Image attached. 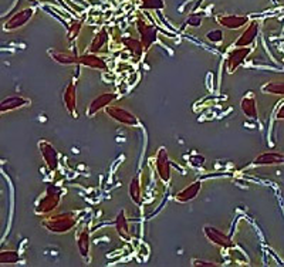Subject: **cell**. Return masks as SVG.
I'll list each match as a JSON object with an SVG mask.
<instances>
[{"label":"cell","mask_w":284,"mask_h":267,"mask_svg":"<svg viewBox=\"0 0 284 267\" xmlns=\"http://www.w3.org/2000/svg\"><path fill=\"white\" fill-rule=\"evenodd\" d=\"M77 220H78V214L76 212H62V214H48L42 222V224L48 232L56 233V234H62V233H67L71 229H74V226L77 224Z\"/></svg>","instance_id":"1"},{"label":"cell","mask_w":284,"mask_h":267,"mask_svg":"<svg viewBox=\"0 0 284 267\" xmlns=\"http://www.w3.org/2000/svg\"><path fill=\"white\" fill-rule=\"evenodd\" d=\"M62 189L58 186L50 185L47 186L46 192L40 196L38 202L36 204V214H48L54 212L62 200Z\"/></svg>","instance_id":"2"},{"label":"cell","mask_w":284,"mask_h":267,"mask_svg":"<svg viewBox=\"0 0 284 267\" xmlns=\"http://www.w3.org/2000/svg\"><path fill=\"white\" fill-rule=\"evenodd\" d=\"M106 114L112 121H116L118 124L126 125V126H140L141 122L138 120V116L132 114L131 111H128L126 108L121 107V106H108L106 108Z\"/></svg>","instance_id":"3"},{"label":"cell","mask_w":284,"mask_h":267,"mask_svg":"<svg viewBox=\"0 0 284 267\" xmlns=\"http://www.w3.org/2000/svg\"><path fill=\"white\" fill-rule=\"evenodd\" d=\"M136 30H138L140 37H141L140 40H141L142 47H144V52H148L158 38V28L154 24H148L142 18H138L136 20Z\"/></svg>","instance_id":"4"},{"label":"cell","mask_w":284,"mask_h":267,"mask_svg":"<svg viewBox=\"0 0 284 267\" xmlns=\"http://www.w3.org/2000/svg\"><path fill=\"white\" fill-rule=\"evenodd\" d=\"M33 14H34V9H32V8L20 10L18 13H14V14L3 24V30H4V32H16V30L22 28L23 26H26L27 23L32 20Z\"/></svg>","instance_id":"5"},{"label":"cell","mask_w":284,"mask_h":267,"mask_svg":"<svg viewBox=\"0 0 284 267\" xmlns=\"http://www.w3.org/2000/svg\"><path fill=\"white\" fill-rule=\"evenodd\" d=\"M38 150H40V154L43 156V160L47 165V168L54 172V170H58V165H60V156H58V152L54 148L52 144L48 141H44L42 140L38 142Z\"/></svg>","instance_id":"6"},{"label":"cell","mask_w":284,"mask_h":267,"mask_svg":"<svg viewBox=\"0 0 284 267\" xmlns=\"http://www.w3.org/2000/svg\"><path fill=\"white\" fill-rule=\"evenodd\" d=\"M204 233L206 236V239L210 242L212 244L218 246V248H222V249H229L233 246V242L232 239L220 229L218 228H213V226H204Z\"/></svg>","instance_id":"7"},{"label":"cell","mask_w":284,"mask_h":267,"mask_svg":"<svg viewBox=\"0 0 284 267\" xmlns=\"http://www.w3.org/2000/svg\"><path fill=\"white\" fill-rule=\"evenodd\" d=\"M248 54H250L248 47H236V48H233L229 53V56H228V58H226V72L229 74H233L244 62V60L248 57Z\"/></svg>","instance_id":"8"},{"label":"cell","mask_w":284,"mask_h":267,"mask_svg":"<svg viewBox=\"0 0 284 267\" xmlns=\"http://www.w3.org/2000/svg\"><path fill=\"white\" fill-rule=\"evenodd\" d=\"M155 168H156L160 180L169 182V179H170V160H169L168 151L165 148H160L156 152Z\"/></svg>","instance_id":"9"},{"label":"cell","mask_w":284,"mask_h":267,"mask_svg":"<svg viewBox=\"0 0 284 267\" xmlns=\"http://www.w3.org/2000/svg\"><path fill=\"white\" fill-rule=\"evenodd\" d=\"M116 100V92H104L101 96H98L97 98H94L91 102H90L88 110H87V116H97L100 111L106 110L108 106H111L114 101Z\"/></svg>","instance_id":"10"},{"label":"cell","mask_w":284,"mask_h":267,"mask_svg":"<svg viewBox=\"0 0 284 267\" xmlns=\"http://www.w3.org/2000/svg\"><path fill=\"white\" fill-rule=\"evenodd\" d=\"M216 22L224 28L229 30H238L244 27L248 23V16H239V14H219L216 18Z\"/></svg>","instance_id":"11"},{"label":"cell","mask_w":284,"mask_h":267,"mask_svg":"<svg viewBox=\"0 0 284 267\" xmlns=\"http://www.w3.org/2000/svg\"><path fill=\"white\" fill-rule=\"evenodd\" d=\"M258 166H270V165H284V154L282 152H262L253 160Z\"/></svg>","instance_id":"12"},{"label":"cell","mask_w":284,"mask_h":267,"mask_svg":"<svg viewBox=\"0 0 284 267\" xmlns=\"http://www.w3.org/2000/svg\"><path fill=\"white\" fill-rule=\"evenodd\" d=\"M258 34V22L253 20L248 22L246 30L240 34V37L236 40V47H248L252 44Z\"/></svg>","instance_id":"13"},{"label":"cell","mask_w":284,"mask_h":267,"mask_svg":"<svg viewBox=\"0 0 284 267\" xmlns=\"http://www.w3.org/2000/svg\"><path fill=\"white\" fill-rule=\"evenodd\" d=\"M200 189H202V182L200 180H195L190 185H188L186 188H184L182 190H179L176 195H175V200L180 202V204H188V202L194 200L196 196L199 195Z\"/></svg>","instance_id":"14"},{"label":"cell","mask_w":284,"mask_h":267,"mask_svg":"<svg viewBox=\"0 0 284 267\" xmlns=\"http://www.w3.org/2000/svg\"><path fill=\"white\" fill-rule=\"evenodd\" d=\"M62 100H64V106L67 108V111L71 116H74L76 110H77V87H76L74 81H70L68 86L66 87L64 94H62Z\"/></svg>","instance_id":"15"},{"label":"cell","mask_w":284,"mask_h":267,"mask_svg":"<svg viewBox=\"0 0 284 267\" xmlns=\"http://www.w3.org/2000/svg\"><path fill=\"white\" fill-rule=\"evenodd\" d=\"M30 104V101L27 98L22 97V96H12V97L4 98L2 102H0V114L3 112H9L13 110H18L22 107H26Z\"/></svg>","instance_id":"16"},{"label":"cell","mask_w":284,"mask_h":267,"mask_svg":"<svg viewBox=\"0 0 284 267\" xmlns=\"http://www.w3.org/2000/svg\"><path fill=\"white\" fill-rule=\"evenodd\" d=\"M78 64L84 66V67H88L92 70H106V62L102 58L97 57V54L94 53H86L78 56Z\"/></svg>","instance_id":"17"},{"label":"cell","mask_w":284,"mask_h":267,"mask_svg":"<svg viewBox=\"0 0 284 267\" xmlns=\"http://www.w3.org/2000/svg\"><path fill=\"white\" fill-rule=\"evenodd\" d=\"M116 230L118 233V236L125 242L131 240V234H130V223H128V219H126V214H125V210H121L118 216L116 218Z\"/></svg>","instance_id":"18"},{"label":"cell","mask_w":284,"mask_h":267,"mask_svg":"<svg viewBox=\"0 0 284 267\" xmlns=\"http://www.w3.org/2000/svg\"><path fill=\"white\" fill-rule=\"evenodd\" d=\"M240 110L244 116H248V120H258V102L253 97H244L240 101Z\"/></svg>","instance_id":"19"},{"label":"cell","mask_w":284,"mask_h":267,"mask_svg":"<svg viewBox=\"0 0 284 267\" xmlns=\"http://www.w3.org/2000/svg\"><path fill=\"white\" fill-rule=\"evenodd\" d=\"M50 57H52L57 64H62V66H74V64H78V56L66 53V52L50 50Z\"/></svg>","instance_id":"20"},{"label":"cell","mask_w":284,"mask_h":267,"mask_svg":"<svg viewBox=\"0 0 284 267\" xmlns=\"http://www.w3.org/2000/svg\"><path fill=\"white\" fill-rule=\"evenodd\" d=\"M77 246L80 250V254L82 258H88L90 254V232L88 228H82L78 233V238H77Z\"/></svg>","instance_id":"21"},{"label":"cell","mask_w":284,"mask_h":267,"mask_svg":"<svg viewBox=\"0 0 284 267\" xmlns=\"http://www.w3.org/2000/svg\"><path fill=\"white\" fill-rule=\"evenodd\" d=\"M130 196L134 200V204L141 205L142 204V184L140 176H135L130 182Z\"/></svg>","instance_id":"22"},{"label":"cell","mask_w":284,"mask_h":267,"mask_svg":"<svg viewBox=\"0 0 284 267\" xmlns=\"http://www.w3.org/2000/svg\"><path fill=\"white\" fill-rule=\"evenodd\" d=\"M106 43H108V33L106 30H101L97 36L92 38V42L88 47V53H100Z\"/></svg>","instance_id":"23"},{"label":"cell","mask_w":284,"mask_h":267,"mask_svg":"<svg viewBox=\"0 0 284 267\" xmlns=\"http://www.w3.org/2000/svg\"><path fill=\"white\" fill-rule=\"evenodd\" d=\"M262 91L264 94H272V96H280L284 97V81H268L266 82Z\"/></svg>","instance_id":"24"},{"label":"cell","mask_w":284,"mask_h":267,"mask_svg":"<svg viewBox=\"0 0 284 267\" xmlns=\"http://www.w3.org/2000/svg\"><path fill=\"white\" fill-rule=\"evenodd\" d=\"M124 46L135 56V57H141L144 53V47H142L141 40H136L134 37H126L124 38Z\"/></svg>","instance_id":"25"},{"label":"cell","mask_w":284,"mask_h":267,"mask_svg":"<svg viewBox=\"0 0 284 267\" xmlns=\"http://www.w3.org/2000/svg\"><path fill=\"white\" fill-rule=\"evenodd\" d=\"M20 260V254L16 250H4L0 252V264H13Z\"/></svg>","instance_id":"26"},{"label":"cell","mask_w":284,"mask_h":267,"mask_svg":"<svg viewBox=\"0 0 284 267\" xmlns=\"http://www.w3.org/2000/svg\"><path fill=\"white\" fill-rule=\"evenodd\" d=\"M223 30L220 28H213L210 30L209 33H206V40L209 42V43H213V44H219L220 42H223Z\"/></svg>","instance_id":"27"},{"label":"cell","mask_w":284,"mask_h":267,"mask_svg":"<svg viewBox=\"0 0 284 267\" xmlns=\"http://www.w3.org/2000/svg\"><path fill=\"white\" fill-rule=\"evenodd\" d=\"M142 9H164L165 8V2L164 0H141Z\"/></svg>","instance_id":"28"},{"label":"cell","mask_w":284,"mask_h":267,"mask_svg":"<svg viewBox=\"0 0 284 267\" xmlns=\"http://www.w3.org/2000/svg\"><path fill=\"white\" fill-rule=\"evenodd\" d=\"M81 26H82V22H72L71 23V26L68 27V40L77 38V36L80 34Z\"/></svg>","instance_id":"29"},{"label":"cell","mask_w":284,"mask_h":267,"mask_svg":"<svg viewBox=\"0 0 284 267\" xmlns=\"http://www.w3.org/2000/svg\"><path fill=\"white\" fill-rule=\"evenodd\" d=\"M202 22H204V16H202V14H198V13L190 14V16L186 18V24L190 27H199L202 24Z\"/></svg>","instance_id":"30"},{"label":"cell","mask_w":284,"mask_h":267,"mask_svg":"<svg viewBox=\"0 0 284 267\" xmlns=\"http://www.w3.org/2000/svg\"><path fill=\"white\" fill-rule=\"evenodd\" d=\"M194 266H204V267H214L218 266V263H213V262H204V260H194L192 262Z\"/></svg>","instance_id":"31"},{"label":"cell","mask_w":284,"mask_h":267,"mask_svg":"<svg viewBox=\"0 0 284 267\" xmlns=\"http://www.w3.org/2000/svg\"><path fill=\"white\" fill-rule=\"evenodd\" d=\"M276 118H277V120H284V104L278 108V111H277V114H276Z\"/></svg>","instance_id":"32"}]
</instances>
